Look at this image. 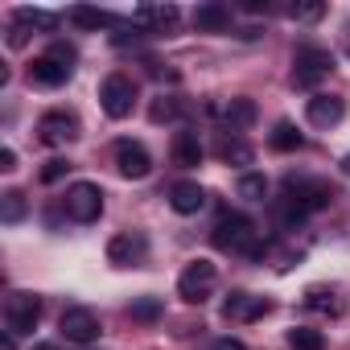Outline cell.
I'll use <instances>...</instances> for the list:
<instances>
[{
    "mask_svg": "<svg viewBox=\"0 0 350 350\" xmlns=\"http://www.w3.org/2000/svg\"><path fill=\"white\" fill-rule=\"evenodd\" d=\"M211 239H215L219 252H247V256H252V252L260 247V231H256V223H252L247 215H231V211L215 223Z\"/></svg>",
    "mask_w": 350,
    "mask_h": 350,
    "instance_id": "obj_1",
    "label": "cell"
},
{
    "mask_svg": "<svg viewBox=\"0 0 350 350\" xmlns=\"http://www.w3.org/2000/svg\"><path fill=\"white\" fill-rule=\"evenodd\" d=\"M215 280H219V268L211 260H190L186 272L178 276V297L190 301V305H202L215 293Z\"/></svg>",
    "mask_w": 350,
    "mask_h": 350,
    "instance_id": "obj_2",
    "label": "cell"
},
{
    "mask_svg": "<svg viewBox=\"0 0 350 350\" xmlns=\"http://www.w3.org/2000/svg\"><path fill=\"white\" fill-rule=\"evenodd\" d=\"M329 70H334V54H329V50L305 46V50H297V58H293V83H297V87H317Z\"/></svg>",
    "mask_w": 350,
    "mask_h": 350,
    "instance_id": "obj_3",
    "label": "cell"
},
{
    "mask_svg": "<svg viewBox=\"0 0 350 350\" xmlns=\"http://www.w3.org/2000/svg\"><path fill=\"white\" fill-rule=\"evenodd\" d=\"M99 103L111 120H124L132 116V103H136V83L128 75H107L103 87H99Z\"/></svg>",
    "mask_w": 350,
    "mask_h": 350,
    "instance_id": "obj_4",
    "label": "cell"
},
{
    "mask_svg": "<svg viewBox=\"0 0 350 350\" xmlns=\"http://www.w3.org/2000/svg\"><path fill=\"white\" fill-rule=\"evenodd\" d=\"M284 194L301 211H325L334 202V186L329 182H313V178H288L284 182Z\"/></svg>",
    "mask_w": 350,
    "mask_h": 350,
    "instance_id": "obj_5",
    "label": "cell"
},
{
    "mask_svg": "<svg viewBox=\"0 0 350 350\" xmlns=\"http://www.w3.org/2000/svg\"><path fill=\"white\" fill-rule=\"evenodd\" d=\"M66 215L75 223H95L103 215V190L95 182H75L66 190Z\"/></svg>",
    "mask_w": 350,
    "mask_h": 350,
    "instance_id": "obj_6",
    "label": "cell"
},
{
    "mask_svg": "<svg viewBox=\"0 0 350 350\" xmlns=\"http://www.w3.org/2000/svg\"><path fill=\"white\" fill-rule=\"evenodd\" d=\"M5 321H9V334H33L42 321V301L33 293H13L5 301Z\"/></svg>",
    "mask_w": 350,
    "mask_h": 350,
    "instance_id": "obj_7",
    "label": "cell"
},
{
    "mask_svg": "<svg viewBox=\"0 0 350 350\" xmlns=\"http://www.w3.org/2000/svg\"><path fill=\"white\" fill-rule=\"evenodd\" d=\"M58 325H62L66 342H79V346H91V342H99V334H103V325H99V317H95L91 309H66Z\"/></svg>",
    "mask_w": 350,
    "mask_h": 350,
    "instance_id": "obj_8",
    "label": "cell"
},
{
    "mask_svg": "<svg viewBox=\"0 0 350 350\" xmlns=\"http://www.w3.org/2000/svg\"><path fill=\"white\" fill-rule=\"evenodd\" d=\"M116 165H120L124 178H132V182H140V178H148V173H152V157L136 140H120L116 144Z\"/></svg>",
    "mask_w": 350,
    "mask_h": 350,
    "instance_id": "obj_9",
    "label": "cell"
},
{
    "mask_svg": "<svg viewBox=\"0 0 350 350\" xmlns=\"http://www.w3.org/2000/svg\"><path fill=\"white\" fill-rule=\"evenodd\" d=\"M305 116H309L313 128H334V124H342L346 103H342L338 95H313V99L305 103Z\"/></svg>",
    "mask_w": 350,
    "mask_h": 350,
    "instance_id": "obj_10",
    "label": "cell"
},
{
    "mask_svg": "<svg viewBox=\"0 0 350 350\" xmlns=\"http://www.w3.org/2000/svg\"><path fill=\"white\" fill-rule=\"evenodd\" d=\"M38 132H42L46 144H70V140L79 136V120H75L70 111H50V116H42Z\"/></svg>",
    "mask_w": 350,
    "mask_h": 350,
    "instance_id": "obj_11",
    "label": "cell"
},
{
    "mask_svg": "<svg viewBox=\"0 0 350 350\" xmlns=\"http://www.w3.org/2000/svg\"><path fill=\"white\" fill-rule=\"evenodd\" d=\"M29 79H33L38 87H62V83L70 79V66H66V62H58L54 54H42V58H33V62H29Z\"/></svg>",
    "mask_w": 350,
    "mask_h": 350,
    "instance_id": "obj_12",
    "label": "cell"
},
{
    "mask_svg": "<svg viewBox=\"0 0 350 350\" xmlns=\"http://www.w3.org/2000/svg\"><path fill=\"white\" fill-rule=\"evenodd\" d=\"M169 206L178 211V215H198L206 206V190L198 182H178V186L169 190Z\"/></svg>",
    "mask_w": 350,
    "mask_h": 350,
    "instance_id": "obj_13",
    "label": "cell"
},
{
    "mask_svg": "<svg viewBox=\"0 0 350 350\" xmlns=\"http://www.w3.org/2000/svg\"><path fill=\"white\" fill-rule=\"evenodd\" d=\"M223 313H227V317L256 321V317L272 313V301H264V297H247V293H231V297H227V305H223Z\"/></svg>",
    "mask_w": 350,
    "mask_h": 350,
    "instance_id": "obj_14",
    "label": "cell"
},
{
    "mask_svg": "<svg viewBox=\"0 0 350 350\" xmlns=\"http://www.w3.org/2000/svg\"><path fill=\"white\" fill-rule=\"evenodd\" d=\"M194 25H198L202 33H223V29H231V9L219 5V0H211V5H198Z\"/></svg>",
    "mask_w": 350,
    "mask_h": 350,
    "instance_id": "obj_15",
    "label": "cell"
},
{
    "mask_svg": "<svg viewBox=\"0 0 350 350\" xmlns=\"http://www.w3.org/2000/svg\"><path fill=\"white\" fill-rule=\"evenodd\" d=\"M173 161H178L182 169L202 165V140H198V132H178V136H173Z\"/></svg>",
    "mask_w": 350,
    "mask_h": 350,
    "instance_id": "obj_16",
    "label": "cell"
},
{
    "mask_svg": "<svg viewBox=\"0 0 350 350\" xmlns=\"http://www.w3.org/2000/svg\"><path fill=\"white\" fill-rule=\"evenodd\" d=\"M173 21H178V9L173 5H140L136 13H132V25H157V29H169Z\"/></svg>",
    "mask_w": 350,
    "mask_h": 350,
    "instance_id": "obj_17",
    "label": "cell"
},
{
    "mask_svg": "<svg viewBox=\"0 0 350 350\" xmlns=\"http://www.w3.org/2000/svg\"><path fill=\"white\" fill-rule=\"evenodd\" d=\"M140 252H144V243H140L136 235H116V239L107 243V260H111V264H132Z\"/></svg>",
    "mask_w": 350,
    "mask_h": 350,
    "instance_id": "obj_18",
    "label": "cell"
},
{
    "mask_svg": "<svg viewBox=\"0 0 350 350\" xmlns=\"http://www.w3.org/2000/svg\"><path fill=\"white\" fill-rule=\"evenodd\" d=\"M268 140H272V148H276V152H297V148L305 144V136H301V132H297V124H288V120H280V124L272 128V136H268Z\"/></svg>",
    "mask_w": 350,
    "mask_h": 350,
    "instance_id": "obj_19",
    "label": "cell"
},
{
    "mask_svg": "<svg viewBox=\"0 0 350 350\" xmlns=\"http://www.w3.org/2000/svg\"><path fill=\"white\" fill-rule=\"evenodd\" d=\"M25 211H29V202H25V194H21V190H5V194H0V219H5L9 227H13V223H21V219H25Z\"/></svg>",
    "mask_w": 350,
    "mask_h": 350,
    "instance_id": "obj_20",
    "label": "cell"
},
{
    "mask_svg": "<svg viewBox=\"0 0 350 350\" xmlns=\"http://www.w3.org/2000/svg\"><path fill=\"white\" fill-rule=\"evenodd\" d=\"M70 21H75L79 29H107V25H111V13L91 9V5H75V9H70Z\"/></svg>",
    "mask_w": 350,
    "mask_h": 350,
    "instance_id": "obj_21",
    "label": "cell"
},
{
    "mask_svg": "<svg viewBox=\"0 0 350 350\" xmlns=\"http://www.w3.org/2000/svg\"><path fill=\"white\" fill-rule=\"evenodd\" d=\"M223 116H227L231 128H247V124H256V103L252 99H231Z\"/></svg>",
    "mask_w": 350,
    "mask_h": 350,
    "instance_id": "obj_22",
    "label": "cell"
},
{
    "mask_svg": "<svg viewBox=\"0 0 350 350\" xmlns=\"http://www.w3.org/2000/svg\"><path fill=\"white\" fill-rule=\"evenodd\" d=\"M288 346L293 350H325V338H321V329L297 325V329H288Z\"/></svg>",
    "mask_w": 350,
    "mask_h": 350,
    "instance_id": "obj_23",
    "label": "cell"
},
{
    "mask_svg": "<svg viewBox=\"0 0 350 350\" xmlns=\"http://www.w3.org/2000/svg\"><path fill=\"white\" fill-rule=\"evenodd\" d=\"M338 293L334 288H309L305 293V305L309 309H321V313H342V301H334Z\"/></svg>",
    "mask_w": 350,
    "mask_h": 350,
    "instance_id": "obj_24",
    "label": "cell"
},
{
    "mask_svg": "<svg viewBox=\"0 0 350 350\" xmlns=\"http://www.w3.org/2000/svg\"><path fill=\"white\" fill-rule=\"evenodd\" d=\"M239 198H247V202H264V198H268V182L260 178V173H243V178H239Z\"/></svg>",
    "mask_w": 350,
    "mask_h": 350,
    "instance_id": "obj_25",
    "label": "cell"
},
{
    "mask_svg": "<svg viewBox=\"0 0 350 350\" xmlns=\"http://www.w3.org/2000/svg\"><path fill=\"white\" fill-rule=\"evenodd\" d=\"M219 157L223 161H235V165H252V144H243V140H219Z\"/></svg>",
    "mask_w": 350,
    "mask_h": 350,
    "instance_id": "obj_26",
    "label": "cell"
},
{
    "mask_svg": "<svg viewBox=\"0 0 350 350\" xmlns=\"http://www.w3.org/2000/svg\"><path fill=\"white\" fill-rule=\"evenodd\" d=\"M178 116H182V103L169 99V95H161V99L148 107V120H152V124H169V120H178Z\"/></svg>",
    "mask_w": 350,
    "mask_h": 350,
    "instance_id": "obj_27",
    "label": "cell"
},
{
    "mask_svg": "<svg viewBox=\"0 0 350 350\" xmlns=\"http://www.w3.org/2000/svg\"><path fill=\"white\" fill-rule=\"evenodd\" d=\"M17 21L21 25H38V29H54L58 25V17L46 13V9H17Z\"/></svg>",
    "mask_w": 350,
    "mask_h": 350,
    "instance_id": "obj_28",
    "label": "cell"
},
{
    "mask_svg": "<svg viewBox=\"0 0 350 350\" xmlns=\"http://www.w3.org/2000/svg\"><path fill=\"white\" fill-rule=\"evenodd\" d=\"M66 169H70V161L54 157V161H46V165H42V173H38V178H42L46 186H54V182H62V178H66Z\"/></svg>",
    "mask_w": 350,
    "mask_h": 350,
    "instance_id": "obj_29",
    "label": "cell"
},
{
    "mask_svg": "<svg viewBox=\"0 0 350 350\" xmlns=\"http://www.w3.org/2000/svg\"><path fill=\"white\" fill-rule=\"evenodd\" d=\"M161 313V301H152V297H144V301H132V317H140V321H152Z\"/></svg>",
    "mask_w": 350,
    "mask_h": 350,
    "instance_id": "obj_30",
    "label": "cell"
},
{
    "mask_svg": "<svg viewBox=\"0 0 350 350\" xmlns=\"http://www.w3.org/2000/svg\"><path fill=\"white\" fill-rule=\"evenodd\" d=\"M321 13H325V5H297L293 9V17H301V21H317Z\"/></svg>",
    "mask_w": 350,
    "mask_h": 350,
    "instance_id": "obj_31",
    "label": "cell"
},
{
    "mask_svg": "<svg viewBox=\"0 0 350 350\" xmlns=\"http://www.w3.org/2000/svg\"><path fill=\"white\" fill-rule=\"evenodd\" d=\"M50 54H54L58 62H66V66L75 70V50H70V46H62V42H58V46H50Z\"/></svg>",
    "mask_w": 350,
    "mask_h": 350,
    "instance_id": "obj_32",
    "label": "cell"
},
{
    "mask_svg": "<svg viewBox=\"0 0 350 350\" xmlns=\"http://www.w3.org/2000/svg\"><path fill=\"white\" fill-rule=\"evenodd\" d=\"M211 350H247V346H243V342H235V338H219Z\"/></svg>",
    "mask_w": 350,
    "mask_h": 350,
    "instance_id": "obj_33",
    "label": "cell"
},
{
    "mask_svg": "<svg viewBox=\"0 0 350 350\" xmlns=\"http://www.w3.org/2000/svg\"><path fill=\"white\" fill-rule=\"evenodd\" d=\"M0 169H17V152L13 148H0Z\"/></svg>",
    "mask_w": 350,
    "mask_h": 350,
    "instance_id": "obj_34",
    "label": "cell"
},
{
    "mask_svg": "<svg viewBox=\"0 0 350 350\" xmlns=\"http://www.w3.org/2000/svg\"><path fill=\"white\" fill-rule=\"evenodd\" d=\"M9 46H25V25H21V21L13 25V33H9Z\"/></svg>",
    "mask_w": 350,
    "mask_h": 350,
    "instance_id": "obj_35",
    "label": "cell"
},
{
    "mask_svg": "<svg viewBox=\"0 0 350 350\" xmlns=\"http://www.w3.org/2000/svg\"><path fill=\"white\" fill-rule=\"evenodd\" d=\"M0 350H17V342H13V334H5V338H0Z\"/></svg>",
    "mask_w": 350,
    "mask_h": 350,
    "instance_id": "obj_36",
    "label": "cell"
},
{
    "mask_svg": "<svg viewBox=\"0 0 350 350\" xmlns=\"http://www.w3.org/2000/svg\"><path fill=\"white\" fill-rule=\"evenodd\" d=\"M342 173H346V178H350V157H342Z\"/></svg>",
    "mask_w": 350,
    "mask_h": 350,
    "instance_id": "obj_37",
    "label": "cell"
},
{
    "mask_svg": "<svg viewBox=\"0 0 350 350\" xmlns=\"http://www.w3.org/2000/svg\"><path fill=\"white\" fill-rule=\"evenodd\" d=\"M38 350H54V346H38Z\"/></svg>",
    "mask_w": 350,
    "mask_h": 350,
    "instance_id": "obj_38",
    "label": "cell"
}]
</instances>
